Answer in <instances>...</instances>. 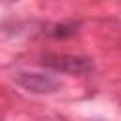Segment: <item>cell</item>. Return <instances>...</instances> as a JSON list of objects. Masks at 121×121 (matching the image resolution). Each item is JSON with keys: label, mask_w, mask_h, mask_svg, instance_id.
I'll return each instance as SVG.
<instances>
[{"label": "cell", "mask_w": 121, "mask_h": 121, "mask_svg": "<svg viewBox=\"0 0 121 121\" xmlns=\"http://www.w3.org/2000/svg\"><path fill=\"white\" fill-rule=\"evenodd\" d=\"M43 66L60 72V74H74V76H81L93 70V62L87 57H79V55H47L42 60Z\"/></svg>", "instance_id": "1"}, {"label": "cell", "mask_w": 121, "mask_h": 121, "mask_svg": "<svg viewBox=\"0 0 121 121\" xmlns=\"http://www.w3.org/2000/svg\"><path fill=\"white\" fill-rule=\"evenodd\" d=\"M17 83L21 87H25L26 91H32V93H53L55 89L60 87L59 79H55L53 76H47V74H38V72L19 74Z\"/></svg>", "instance_id": "2"}, {"label": "cell", "mask_w": 121, "mask_h": 121, "mask_svg": "<svg viewBox=\"0 0 121 121\" xmlns=\"http://www.w3.org/2000/svg\"><path fill=\"white\" fill-rule=\"evenodd\" d=\"M78 32V25L76 23H70V25H57L53 30H51V34L55 36V38H68V36H74Z\"/></svg>", "instance_id": "3"}]
</instances>
